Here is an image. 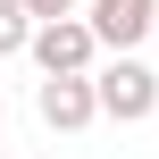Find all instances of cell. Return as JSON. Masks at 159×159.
Segmentation results:
<instances>
[{
    "mask_svg": "<svg viewBox=\"0 0 159 159\" xmlns=\"http://www.w3.org/2000/svg\"><path fill=\"white\" fill-rule=\"evenodd\" d=\"M25 59H34L42 75H92L101 42H92V25H84V17H42V25L25 34Z\"/></svg>",
    "mask_w": 159,
    "mask_h": 159,
    "instance_id": "cell-2",
    "label": "cell"
},
{
    "mask_svg": "<svg viewBox=\"0 0 159 159\" xmlns=\"http://www.w3.org/2000/svg\"><path fill=\"white\" fill-rule=\"evenodd\" d=\"M0 117H8V101H0Z\"/></svg>",
    "mask_w": 159,
    "mask_h": 159,
    "instance_id": "cell-9",
    "label": "cell"
},
{
    "mask_svg": "<svg viewBox=\"0 0 159 159\" xmlns=\"http://www.w3.org/2000/svg\"><path fill=\"white\" fill-rule=\"evenodd\" d=\"M92 109L117 117V126L159 117V67H143L134 50H101V59H92Z\"/></svg>",
    "mask_w": 159,
    "mask_h": 159,
    "instance_id": "cell-1",
    "label": "cell"
},
{
    "mask_svg": "<svg viewBox=\"0 0 159 159\" xmlns=\"http://www.w3.org/2000/svg\"><path fill=\"white\" fill-rule=\"evenodd\" d=\"M25 34H34L25 0H0V59H25Z\"/></svg>",
    "mask_w": 159,
    "mask_h": 159,
    "instance_id": "cell-5",
    "label": "cell"
},
{
    "mask_svg": "<svg viewBox=\"0 0 159 159\" xmlns=\"http://www.w3.org/2000/svg\"><path fill=\"white\" fill-rule=\"evenodd\" d=\"M34 109H42V126H50V134H84V126L101 117V109H92V75H42Z\"/></svg>",
    "mask_w": 159,
    "mask_h": 159,
    "instance_id": "cell-4",
    "label": "cell"
},
{
    "mask_svg": "<svg viewBox=\"0 0 159 159\" xmlns=\"http://www.w3.org/2000/svg\"><path fill=\"white\" fill-rule=\"evenodd\" d=\"M151 8H159V0H84L75 17L92 25L101 50H134V42H151Z\"/></svg>",
    "mask_w": 159,
    "mask_h": 159,
    "instance_id": "cell-3",
    "label": "cell"
},
{
    "mask_svg": "<svg viewBox=\"0 0 159 159\" xmlns=\"http://www.w3.org/2000/svg\"><path fill=\"white\" fill-rule=\"evenodd\" d=\"M34 159H59V151H34Z\"/></svg>",
    "mask_w": 159,
    "mask_h": 159,
    "instance_id": "cell-8",
    "label": "cell"
},
{
    "mask_svg": "<svg viewBox=\"0 0 159 159\" xmlns=\"http://www.w3.org/2000/svg\"><path fill=\"white\" fill-rule=\"evenodd\" d=\"M75 8H84V0H25V17H34V25H42V17H75Z\"/></svg>",
    "mask_w": 159,
    "mask_h": 159,
    "instance_id": "cell-6",
    "label": "cell"
},
{
    "mask_svg": "<svg viewBox=\"0 0 159 159\" xmlns=\"http://www.w3.org/2000/svg\"><path fill=\"white\" fill-rule=\"evenodd\" d=\"M151 42H159V8H151Z\"/></svg>",
    "mask_w": 159,
    "mask_h": 159,
    "instance_id": "cell-7",
    "label": "cell"
}]
</instances>
